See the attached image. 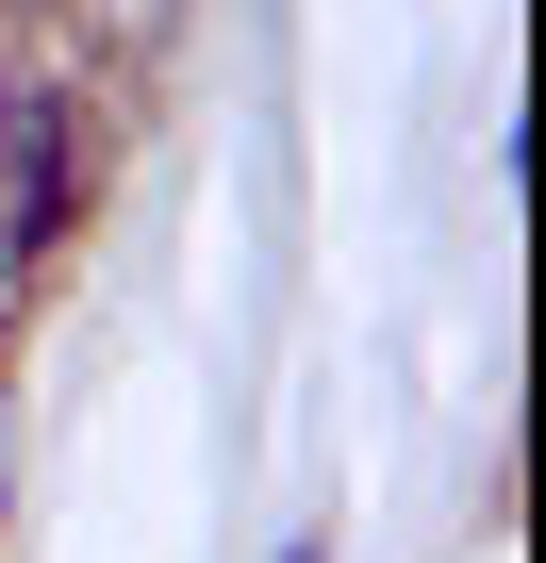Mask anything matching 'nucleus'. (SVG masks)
Instances as JSON below:
<instances>
[{
    "instance_id": "nucleus-1",
    "label": "nucleus",
    "mask_w": 546,
    "mask_h": 563,
    "mask_svg": "<svg viewBox=\"0 0 546 563\" xmlns=\"http://www.w3.org/2000/svg\"><path fill=\"white\" fill-rule=\"evenodd\" d=\"M51 216H67V133H51V100H34V84H0V232L34 249Z\"/></svg>"
}]
</instances>
